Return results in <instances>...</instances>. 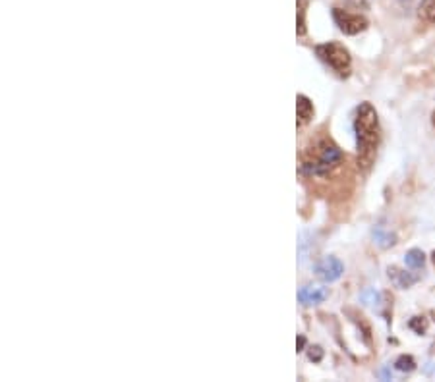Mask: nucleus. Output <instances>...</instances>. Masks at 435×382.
<instances>
[{
	"label": "nucleus",
	"instance_id": "nucleus-1",
	"mask_svg": "<svg viewBox=\"0 0 435 382\" xmlns=\"http://www.w3.org/2000/svg\"><path fill=\"white\" fill-rule=\"evenodd\" d=\"M354 132H356V147H358V166L362 170H369L376 161L377 147L381 139L379 118L372 102H362L354 118Z\"/></svg>",
	"mask_w": 435,
	"mask_h": 382
},
{
	"label": "nucleus",
	"instance_id": "nucleus-2",
	"mask_svg": "<svg viewBox=\"0 0 435 382\" xmlns=\"http://www.w3.org/2000/svg\"><path fill=\"white\" fill-rule=\"evenodd\" d=\"M341 149L331 141V139H321L310 149L302 164V170L310 176H327L335 168H339L342 162Z\"/></svg>",
	"mask_w": 435,
	"mask_h": 382
},
{
	"label": "nucleus",
	"instance_id": "nucleus-3",
	"mask_svg": "<svg viewBox=\"0 0 435 382\" xmlns=\"http://www.w3.org/2000/svg\"><path fill=\"white\" fill-rule=\"evenodd\" d=\"M316 54L341 77L350 76L352 58H350V52L342 47L341 42H325V45H317Z\"/></svg>",
	"mask_w": 435,
	"mask_h": 382
},
{
	"label": "nucleus",
	"instance_id": "nucleus-4",
	"mask_svg": "<svg viewBox=\"0 0 435 382\" xmlns=\"http://www.w3.org/2000/svg\"><path fill=\"white\" fill-rule=\"evenodd\" d=\"M333 19L335 24L339 26L342 33L346 35H358L360 31H364L367 27V17L356 12H349V10L335 8L333 10Z\"/></svg>",
	"mask_w": 435,
	"mask_h": 382
},
{
	"label": "nucleus",
	"instance_id": "nucleus-5",
	"mask_svg": "<svg viewBox=\"0 0 435 382\" xmlns=\"http://www.w3.org/2000/svg\"><path fill=\"white\" fill-rule=\"evenodd\" d=\"M342 272H344V264L337 257H325V259H321L316 264L317 278H321L323 282L339 280L342 276Z\"/></svg>",
	"mask_w": 435,
	"mask_h": 382
},
{
	"label": "nucleus",
	"instance_id": "nucleus-6",
	"mask_svg": "<svg viewBox=\"0 0 435 382\" xmlns=\"http://www.w3.org/2000/svg\"><path fill=\"white\" fill-rule=\"evenodd\" d=\"M329 296V292L325 288H319V286H304V288L298 292V301L302 305H316V303H321Z\"/></svg>",
	"mask_w": 435,
	"mask_h": 382
},
{
	"label": "nucleus",
	"instance_id": "nucleus-7",
	"mask_svg": "<svg viewBox=\"0 0 435 382\" xmlns=\"http://www.w3.org/2000/svg\"><path fill=\"white\" fill-rule=\"evenodd\" d=\"M296 114H298V126H306L314 118V104L312 101L304 97V95H298L296 97Z\"/></svg>",
	"mask_w": 435,
	"mask_h": 382
},
{
	"label": "nucleus",
	"instance_id": "nucleus-8",
	"mask_svg": "<svg viewBox=\"0 0 435 382\" xmlns=\"http://www.w3.org/2000/svg\"><path fill=\"white\" fill-rule=\"evenodd\" d=\"M389 278L392 280V284L397 286V288H410L414 282H418V276H414V274H410L406 271H399V269H389Z\"/></svg>",
	"mask_w": 435,
	"mask_h": 382
},
{
	"label": "nucleus",
	"instance_id": "nucleus-9",
	"mask_svg": "<svg viewBox=\"0 0 435 382\" xmlns=\"http://www.w3.org/2000/svg\"><path fill=\"white\" fill-rule=\"evenodd\" d=\"M418 16L422 22L435 26V0H422L418 8Z\"/></svg>",
	"mask_w": 435,
	"mask_h": 382
},
{
	"label": "nucleus",
	"instance_id": "nucleus-10",
	"mask_svg": "<svg viewBox=\"0 0 435 382\" xmlns=\"http://www.w3.org/2000/svg\"><path fill=\"white\" fill-rule=\"evenodd\" d=\"M404 263H406V266H410V269H422L424 263H426V255L422 253L420 249H410L409 253H406V257H404Z\"/></svg>",
	"mask_w": 435,
	"mask_h": 382
},
{
	"label": "nucleus",
	"instance_id": "nucleus-11",
	"mask_svg": "<svg viewBox=\"0 0 435 382\" xmlns=\"http://www.w3.org/2000/svg\"><path fill=\"white\" fill-rule=\"evenodd\" d=\"M374 239H376L377 246L381 247H389L395 244V236H392L391 232H387L383 226H377V228L374 230Z\"/></svg>",
	"mask_w": 435,
	"mask_h": 382
},
{
	"label": "nucleus",
	"instance_id": "nucleus-12",
	"mask_svg": "<svg viewBox=\"0 0 435 382\" xmlns=\"http://www.w3.org/2000/svg\"><path fill=\"white\" fill-rule=\"evenodd\" d=\"M306 8L307 0H298V26H296V31H298L300 37L306 35Z\"/></svg>",
	"mask_w": 435,
	"mask_h": 382
},
{
	"label": "nucleus",
	"instance_id": "nucleus-13",
	"mask_svg": "<svg viewBox=\"0 0 435 382\" xmlns=\"http://www.w3.org/2000/svg\"><path fill=\"white\" fill-rule=\"evenodd\" d=\"M395 367H397L399 371H402V373H410V371H414V369H416V361H414L410 356H401L399 359H397Z\"/></svg>",
	"mask_w": 435,
	"mask_h": 382
},
{
	"label": "nucleus",
	"instance_id": "nucleus-14",
	"mask_svg": "<svg viewBox=\"0 0 435 382\" xmlns=\"http://www.w3.org/2000/svg\"><path fill=\"white\" fill-rule=\"evenodd\" d=\"M304 344H306V338H304V336H300V338H298V351H302V348H304Z\"/></svg>",
	"mask_w": 435,
	"mask_h": 382
},
{
	"label": "nucleus",
	"instance_id": "nucleus-15",
	"mask_svg": "<svg viewBox=\"0 0 435 382\" xmlns=\"http://www.w3.org/2000/svg\"><path fill=\"white\" fill-rule=\"evenodd\" d=\"M432 124H434V127H435V111H434V114H432Z\"/></svg>",
	"mask_w": 435,
	"mask_h": 382
}]
</instances>
